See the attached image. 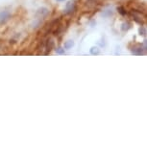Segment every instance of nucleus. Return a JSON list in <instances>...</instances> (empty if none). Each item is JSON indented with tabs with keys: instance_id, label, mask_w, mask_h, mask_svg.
<instances>
[{
	"instance_id": "11",
	"label": "nucleus",
	"mask_w": 147,
	"mask_h": 147,
	"mask_svg": "<svg viewBox=\"0 0 147 147\" xmlns=\"http://www.w3.org/2000/svg\"><path fill=\"white\" fill-rule=\"evenodd\" d=\"M58 2H63V1H65V0H57Z\"/></svg>"
},
{
	"instance_id": "10",
	"label": "nucleus",
	"mask_w": 147,
	"mask_h": 147,
	"mask_svg": "<svg viewBox=\"0 0 147 147\" xmlns=\"http://www.w3.org/2000/svg\"><path fill=\"white\" fill-rule=\"evenodd\" d=\"M56 53L57 54H64L65 53V48H62V47H57Z\"/></svg>"
},
{
	"instance_id": "4",
	"label": "nucleus",
	"mask_w": 147,
	"mask_h": 147,
	"mask_svg": "<svg viewBox=\"0 0 147 147\" xmlns=\"http://www.w3.org/2000/svg\"><path fill=\"white\" fill-rule=\"evenodd\" d=\"M54 47V41L53 39H51V38H49L48 41H46V43H45V48H46V54L48 53V52H50L51 49Z\"/></svg>"
},
{
	"instance_id": "1",
	"label": "nucleus",
	"mask_w": 147,
	"mask_h": 147,
	"mask_svg": "<svg viewBox=\"0 0 147 147\" xmlns=\"http://www.w3.org/2000/svg\"><path fill=\"white\" fill-rule=\"evenodd\" d=\"M76 10V3L75 1L71 0V1H68L66 5H65V15H71L72 13H74V11Z\"/></svg>"
},
{
	"instance_id": "9",
	"label": "nucleus",
	"mask_w": 147,
	"mask_h": 147,
	"mask_svg": "<svg viewBox=\"0 0 147 147\" xmlns=\"http://www.w3.org/2000/svg\"><path fill=\"white\" fill-rule=\"evenodd\" d=\"M138 33H139V35L145 36V34H146V30H145V28H144L143 26H141L140 28L138 29Z\"/></svg>"
},
{
	"instance_id": "2",
	"label": "nucleus",
	"mask_w": 147,
	"mask_h": 147,
	"mask_svg": "<svg viewBox=\"0 0 147 147\" xmlns=\"http://www.w3.org/2000/svg\"><path fill=\"white\" fill-rule=\"evenodd\" d=\"M11 18V14L8 11H1L0 12V24H5Z\"/></svg>"
},
{
	"instance_id": "5",
	"label": "nucleus",
	"mask_w": 147,
	"mask_h": 147,
	"mask_svg": "<svg viewBox=\"0 0 147 147\" xmlns=\"http://www.w3.org/2000/svg\"><path fill=\"white\" fill-rule=\"evenodd\" d=\"M74 45V41H71V39H69V41H65V45H64V48L65 49H70L71 47L73 46Z\"/></svg>"
},
{
	"instance_id": "8",
	"label": "nucleus",
	"mask_w": 147,
	"mask_h": 147,
	"mask_svg": "<svg viewBox=\"0 0 147 147\" xmlns=\"http://www.w3.org/2000/svg\"><path fill=\"white\" fill-rule=\"evenodd\" d=\"M117 11L119 12V14H120V15H126V11H125V9H124V7H118Z\"/></svg>"
},
{
	"instance_id": "6",
	"label": "nucleus",
	"mask_w": 147,
	"mask_h": 147,
	"mask_svg": "<svg viewBox=\"0 0 147 147\" xmlns=\"http://www.w3.org/2000/svg\"><path fill=\"white\" fill-rule=\"evenodd\" d=\"M99 53H100V49L98 47L93 46L91 48V54H92V55H98Z\"/></svg>"
},
{
	"instance_id": "3",
	"label": "nucleus",
	"mask_w": 147,
	"mask_h": 147,
	"mask_svg": "<svg viewBox=\"0 0 147 147\" xmlns=\"http://www.w3.org/2000/svg\"><path fill=\"white\" fill-rule=\"evenodd\" d=\"M49 14V10L47 8H39V9L37 11V16H39V18H45L47 16V15Z\"/></svg>"
},
{
	"instance_id": "7",
	"label": "nucleus",
	"mask_w": 147,
	"mask_h": 147,
	"mask_svg": "<svg viewBox=\"0 0 147 147\" xmlns=\"http://www.w3.org/2000/svg\"><path fill=\"white\" fill-rule=\"evenodd\" d=\"M130 28H131V24L129 22H124L122 24V26H121V29L123 30V31H128Z\"/></svg>"
}]
</instances>
